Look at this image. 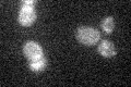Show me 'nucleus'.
Here are the masks:
<instances>
[{"instance_id": "nucleus-3", "label": "nucleus", "mask_w": 131, "mask_h": 87, "mask_svg": "<svg viewBox=\"0 0 131 87\" xmlns=\"http://www.w3.org/2000/svg\"><path fill=\"white\" fill-rule=\"evenodd\" d=\"M23 51H24L25 56L30 60L43 56V49H42V47L39 46V44L35 43V41H27V43L24 45Z\"/></svg>"}, {"instance_id": "nucleus-5", "label": "nucleus", "mask_w": 131, "mask_h": 87, "mask_svg": "<svg viewBox=\"0 0 131 87\" xmlns=\"http://www.w3.org/2000/svg\"><path fill=\"white\" fill-rule=\"evenodd\" d=\"M46 67H47V60L44 56L30 60V68L32 71H34V72L43 71Z\"/></svg>"}, {"instance_id": "nucleus-2", "label": "nucleus", "mask_w": 131, "mask_h": 87, "mask_svg": "<svg viewBox=\"0 0 131 87\" xmlns=\"http://www.w3.org/2000/svg\"><path fill=\"white\" fill-rule=\"evenodd\" d=\"M36 20V13L33 7H21L19 13V22L23 26H30Z\"/></svg>"}, {"instance_id": "nucleus-7", "label": "nucleus", "mask_w": 131, "mask_h": 87, "mask_svg": "<svg viewBox=\"0 0 131 87\" xmlns=\"http://www.w3.org/2000/svg\"><path fill=\"white\" fill-rule=\"evenodd\" d=\"M34 5H35V2L33 1V0H25V1L22 2L21 7H33L34 8Z\"/></svg>"}, {"instance_id": "nucleus-1", "label": "nucleus", "mask_w": 131, "mask_h": 87, "mask_svg": "<svg viewBox=\"0 0 131 87\" xmlns=\"http://www.w3.org/2000/svg\"><path fill=\"white\" fill-rule=\"evenodd\" d=\"M77 37L80 43L86 45V46H92V45H95L100 40L101 34L95 28L83 26L78 30Z\"/></svg>"}, {"instance_id": "nucleus-4", "label": "nucleus", "mask_w": 131, "mask_h": 87, "mask_svg": "<svg viewBox=\"0 0 131 87\" xmlns=\"http://www.w3.org/2000/svg\"><path fill=\"white\" fill-rule=\"evenodd\" d=\"M98 51L103 57L105 58H110L116 55V49L113 45L112 41L109 40H103L98 46Z\"/></svg>"}, {"instance_id": "nucleus-6", "label": "nucleus", "mask_w": 131, "mask_h": 87, "mask_svg": "<svg viewBox=\"0 0 131 87\" xmlns=\"http://www.w3.org/2000/svg\"><path fill=\"white\" fill-rule=\"evenodd\" d=\"M114 26H115V23H114V19L112 16H108V18L104 19L103 22H102V28H103L104 32L107 33V34L113 32Z\"/></svg>"}]
</instances>
